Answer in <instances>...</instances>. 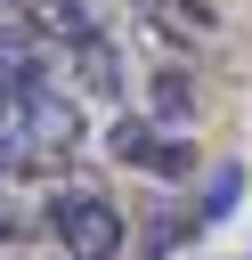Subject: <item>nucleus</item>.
I'll list each match as a JSON object with an SVG mask.
<instances>
[{
  "label": "nucleus",
  "instance_id": "f257e3e1",
  "mask_svg": "<svg viewBox=\"0 0 252 260\" xmlns=\"http://www.w3.org/2000/svg\"><path fill=\"white\" fill-rule=\"evenodd\" d=\"M49 236H57L65 260H122L130 219H122L114 195H98V187H65V195H49Z\"/></svg>",
  "mask_w": 252,
  "mask_h": 260
},
{
  "label": "nucleus",
  "instance_id": "f03ea898",
  "mask_svg": "<svg viewBox=\"0 0 252 260\" xmlns=\"http://www.w3.org/2000/svg\"><path fill=\"white\" fill-rule=\"evenodd\" d=\"M106 146H114L122 162L154 171V179H187V162H195V154H187L179 138H154V122H146V114H122V122L106 130Z\"/></svg>",
  "mask_w": 252,
  "mask_h": 260
},
{
  "label": "nucleus",
  "instance_id": "7ed1b4c3",
  "mask_svg": "<svg viewBox=\"0 0 252 260\" xmlns=\"http://www.w3.org/2000/svg\"><path fill=\"white\" fill-rule=\"evenodd\" d=\"M16 106L33 114V138H49V146H73V138H81V114H73V98H65V89L33 81V89H16Z\"/></svg>",
  "mask_w": 252,
  "mask_h": 260
},
{
  "label": "nucleus",
  "instance_id": "20e7f679",
  "mask_svg": "<svg viewBox=\"0 0 252 260\" xmlns=\"http://www.w3.org/2000/svg\"><path fill=\"white\" fill-rule=\"evenodd\" d=\"M73 65H81V81H89L98 98H114V106H122V57H114V41H106L98 24L73 41Z\"/></svg>",
  "mask_w": 252,
  "mask_h": 260
},
{
  "label": "nucleus",
  "instance_id": "39448f33",
  "mask_svg": "<svg viewBox=\"0 0 252 260\" xmlns=\"http://www.w3.org/2000/svg\"><path fill=\"white\" fill-rule=\"evenodd\" d=\"M130 8H138L146 24H163L171 41H203V32H211V8H203V0H130Z\"/></svg>",
  "mask_w": 252,
  "mask_h": 260
},
{
  "label": "nucleus",
  "instance_id": "423d86ee",
  "mask_svg": "<svg viewBox=\"0 0 252 260\" xmlns=\"http://www.w3.org/2000/svg\"><path fill=\"white\" fill-rule=\"evenodd\" d=\"M236 187H244V171H236V162H219V171L203 179V203H195V219H228V211H236Z\"/></svg>",
  "mask_w": 252,
  "mask_h": 260
},
{
  "label": "nucleus",
  "instance_id": "0eeeda50",
  "mask_svg": "<svg viewBox=\"0 0 252 260\" xmlns=\"http://www.w3.org/2000/svg\"><path fill=\"white\" fill-rule=\"evenodd\" d=\"M187 114H195V89H187L179 73H163V81H154V122H171V130H187Z\"/></svg>",
  "mask_w": 252,
  "mask_h": 260
},
{
  "label": "nucleus",
  "instance_id": "6e6552de",
  "mask_svg": "<svg viewBox=\"0 0 252 260\" xmlns=\"http://www.w3.org/2000/svg\"><path fill=\"white\" fill-rule=\"evenodd\" d=\"M195 228H203L195 211H187V219H179V211H163V219L146 228V260H163V252H179V236H195Z\"/></svg>",
  "mask_w": 252,
  "mask_h": 260
},
{
  "label": "nucleus",
  "instance_id": "1a4fd4ad",
  "mask_svg": "<svg viewBox=\"0 0 252 260\" xmlns=\"http://www.w3.org/2000/svg\"><path fill=\"white\" fill-rule=\"evenodd\" d=\"M0 236H16V211H8V203H0Z\"/></svg>",
  "mask_w": 252,
  "mask_h": 260
},
{
  "label": "nucleus",
  "instance_id": "9d476101",
  "mask_svg": "<svg viewBox=\"0 0 252 260\" xmlns=\"http://www.w3.org/2000/svg\"><path fill=\"white\" fill-rule=\"evenodd\" d=\"M8 106H16V98H8V81H0V122H8Z\"/></svg>",
  "mask_w": 252,
  "mask_h": 260
}]
</instances>
